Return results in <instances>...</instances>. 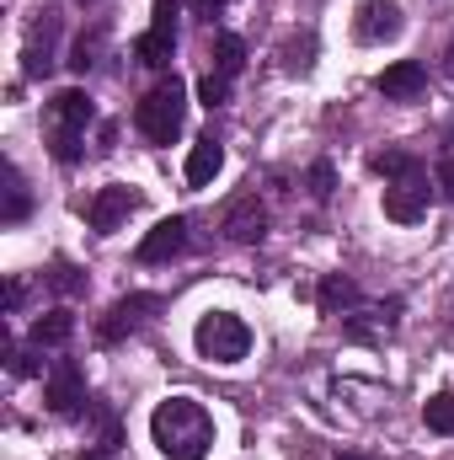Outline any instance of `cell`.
Here are the masks:
<instances>
[{"label": "cell", "mask_w": 454, "mask_h": 460, "mask_svg": "<svg viewBox=\"0 0 454 460\" xmlns=\"http://www.w3.org/2000/svg\"><path fill=\"white\" fill-rule=\"evenodd\" d=\"M332 188H337L332 161H316V166H310V199H321V204H327V199H332Z\"/></svg>", "instance_id": "484cf974"}, {"label": "cell", "mask_w": 454, "mask_h": 460, "mask_svg": "<svg viewBox=\"0 0 454 460\" xmlns=\"http://www.w3.org/2000/svg\"><path fill=\"white\" fill-rule=\"evenodd\" d=\"M166 311V300L161 295H123V300H113L108 305V316L97 322V338L102 343H118V338H128V332H139L150 316H161Z\"/></svg>", "instance_id": "5b68a950"}, {"label": "cell", "mask_w": 454, "mask_h": 460, "mask_svg": "<svg viewBox=\"0 0 454 460\" xmlns=\"http://www.w3.org/2000/svg\"><path fill=\"white\" fill-rule=\"evenodd\" d=\"M182 246H188V220L171 215V220H161V226L139 241V262H166V257H177Z\"/></svg>", "instance_id": "4fadbf2b"}, {"label": "cell", "mask_w": 454, "mask_h": 460, "mask_svg": "<svg viewBox=\"0 0 454 460\" xmlns=\"http://www.w3.org/2000/svg\"><path fill=\"white\" fill-rule=\"evenodd\" d=\"M75 338V316L70 311H43L32 322V348H65Z\"/></svg>", "instance_id": "e0dca14e"}, {"label": "cell", "mask_w": 454, "mask_h": 460, "mask_svg": "<svg viewBox=\"0 0 454 460\" xmlns=\"http://www.w3.org/2000/svg\"><path fill=\"white\" fill-rule=\"evenodd\" d=\"M423 423L433 429V434H454V396H428V407H423Z\"/></svg>", "instance_id": "44dd1931"}, {"label": "cell", "mask_w": 454, "mask_h": 460, "mask_svg": "<svg viewBox=\"0 0 454 460\" xmlns=\"http://www.w3.org/2000/svg\"><path fill=\"white\" fill-rule=\"evenodd\" d=\"M54 43H59V11H38V22L27 27V49H22V70L32 81L54 70Z\"/></svg>", "instance_id": "ba28073f"}, {"label": "cell", "mask_w": 454, "mask_h": 460, "mask_svg": "<svg viewBox=\"0 0 454 460\" xmlns=\"http://www.w3.org/2000/svg\"><path fill=\"white\" fill-rule=\"evenodd\" d=\"M43 402H48V412H54V418H75V412H86V375H81V364H75V358H59V364L48 369Z\"/></svg>", "instance_id": "8992f818"}, {"label": "cell", "mask_w": 454, "mask_h": 460, "mask_svg": "<svg viewBox=\"0 0 454 460\" xmlns=\"http://www.w3.org/2000/svg\"><path fill=\"white\" fill-rule=\"evenodd\" d=\"M171 54H177V0H155V22H150V32L134 38V59L150 70H166Z\"/></svg>", "instance_id": "277c9868"}, {"label": "cell", "mask_w": 454, "mask_h": 460, "mask_svg": "<svg viewBox=\"0 0 454 460\" xmlns=\"http://www.w3.org/2000/svg\"><path fill=\"white\" fill-rule=\"evenodd\" d=\"M97 54H102V32H81V38H75V49H70V70H75V75H86V70L97 65Z\"/></svg>", "instance_id": "7402d4cb"}, {"label": "cell", "mask_w": 454, "mask_h": 460, "mask_svg": "<svg viewBox=\"0 0 454 460\" xmlns=\"http://www.w3.org/2000/svg\"><path fill=\"white\" fill-rule=\"evenodd\" d=\"M150 439L166 460H204L214 450V418L193 396H166L150 412Z\"/></svg>", "instance_id": "6da1fadb"}, {"label": "cell", "mask_w": 454, "mask_h": 460, "mask_svg": "<svg viewBox=\"0 0 454 460\" xmlns=\"http://www.w3.org/2000/svg\"><path fill=\"white\" fill-rule=\"evenodd\" d=\"M81 460H108V450H86Z\"/></svg>", "instance_id": "1f68e13d"}, {"label": "cell", "mask_w": 454, "mask_h": 460, "mask_svg": "<svg viewBox=\"0 0 454 460\" xmlns=\"http://www.w3.org/2000/svg\"><path fill=\"white\" fill-rule=\"evenodd\" d=\"M48 113H54V128H65V134H86V123L97 118V108H92V97H86L81 86H70V92H59V97L48 102Z\"/></svg>", "instance_id": "9a60e30c"}, {"label": "cell", "mask_w": 454, "mask_h": 460, "mask_svg": "<svg viewBox=\"0 0 454 460\" xmlns=\"http://www.w3.org/2000/svg\"><path fill=\"white\" fill-rule=\"evenodd\" d=\"M433 204V188L428 177H406V182H385V220L396 226H417Z\"/></svg>", "instance_id": "9c48e42d"}, {"label": "cell", "mask_w": 454, "mask_h": 460, "mask_svg": "<svg viewBox=\"0 0 454 460\" xmlns=\"http://www.w3.org/2000/svg\"><path fill=\"white\" fill-rule=\"evenodd\" d=\"M337 460H363V456H337Z\"/></svg>", "instance_id": "836d02e7"}, {"label": "cell", "mask_w": 454, "mask_h": 460, "mask_svg": "<svg viewBox=\"0 0 454 460\" xmlns=\"http://www.w3.org/2000/svg\"><path fill=\"white\" fill-rule=\"evenodd\" d=\"M450 75H454V43H450Z\"/></svg>", "instance_id": "d6a6232c"}, {"label": "cell", "mask_w": 454, "mask_h": 460, "mask_svg": "<svg viewBox=\"0 0 454 460\" xmlns=\"http://www.w3.org/2000/svg\"><path fill=\"white\" fill-rule=\"evenodd\" d=\"M369 166H374V172H380L385 182H406V177H428V166H423V161H417L412 150H380V155H374Z\"/></svg>", "instance_id": "ac0fdd59"}, {"label": "cell", "mask_w": 454, "mask_h": 460, "mask_svg": "<svg viewBox=\"0 0 454 460\" xmlns=\"http://www.w3.org/2000/svg\"><path fill=\"white\" fill-rule=\"evenodd\" d=\"M139 209V193L134 188H123V182H113V188H102L97 199H92V209H86V220H92V230L97 235H113L128 215Z\"/></svg>", "instance_id": "8fae6325"}, {"label": "cell", "mask_w": 454, "mask_h": 460, "mask_svg": "<svg viewBox=\"0 0 454 460\" xmlns=\"http://www.w3.org/2000/svg\"><path fill=\"white\" fill-rule=\"evenodd\" d=\"M193 5V16H204V22H214L220 11H225V0H188Z\"/></svg>", "instance_id": "f546056e"}, {"label": "cell", "mask_w": 454, "mask_h": 460, "mask_svg": "<svg viewBox=\"0 0 454 460\" xmlns=\"http://www.w3.org/2000/svg\"><path fill=\"white\" fill-rule=\"evenodd\" d=\"M220 166H225V150H220V139L214 134H204V139H193V150H188V188H209L214 177H220Z\"/></svg>", "instance_id": "5bb4252c"}, {"label": "cell", "mask_w": 454, "mask_h": 460, "mask_svg": "<svg viewBox=\"0 0 454 460\" xmlns=\"http://www.w3.org/2000/svg\"><path fill=\"white\" fill-rule=\"evenodd\" d=\"M198 102H204V108H220V102H230V75L209 70V75L198 81Z\"/></svg>", "instance_id": "cb8c5ba5"}, {"label": "cell", "mask_w": 454, "mask_h": 460, "mask_svg": "<svg viewBox=\"0 0 454 460\" xmlns=\"http://www.w3.org/2000/svg\"><path fill=\"white\" fill-rule=\"evenodd\" d=\"M48 145H54V155H59V161H81V134L54 128V139H48Z\"/></svg>", "instance_id": "4316f807"}, {"label": "cell", "mask_w": 454, "mask_h": 460, "mask_svg": "<svg viewBox=\"0 0 454 460\" xmlns=\"http://www.w3.org/2000/svg\"><path fill=\"white\" fill-rule=\"evenodd\" d=\"M401 27H406V11L396 0H363L358 16H353L358 43H390V38H401Z\"/></svg>", "instance_id": "52a82bcc"}, {"label": "cell", "mask_w": 454, "mask_h": 460, "mask_svg": "<svg viewBox=\"0 0 454 460\" xmlns=\"http://www.w3.org/2000/svg\"><path fill=\"white\" fill-rule=\"evenodd\" d=\"M193 348L214 364H235V358L251 353V327L235 311H204L198 327H193Z\"/></svg>", "instance_id": "3957f363"}, {"label": "cell", "mask_w": 454, "mask_h": 460, "mask_svg": "<svg viewBox=\"0 0 454 460\" xmlns=\"http://www.w3.org/2000/svg\"><path fill=\"white\" fill-rule=\"evenodd\" d=\"M48 284H54L59 295H81V289H86V273H81L75 262H65V257H59V262L48 268Z\"/></svg>", "instance_id": "603a6c76"}, {"label": "cell", "mask_w": 454, "mask_h": 460, "mask_svg": "<svg viewBox=\"0 0 454 460\" xmlns=\"http://www.w3.org/2000/svg\"><path fill=\"white\" fill-rule=\"evenodd\" d=\"M374 92H380L385 102H417V97L428 92V70H423L417 59H396V65H385V70H380Z\"/></svg>", "instance_id": "30bf717a"}, {"label": "cell", "mask_w": 454, "mask_h": 460, "mask_svg": "<svg viewBox=\"0 0 454 460\" xmlns=\"http://www.w3.org/2000/svg\"><path fill=\"white\" fill-rule=\"evenodd\" d=\"M439 188H444V199L454 204V155H444V161H439Z\"/></svg>", "instance_id": "f1b7e54d"}, {"label": "cell", "mask_w": 454, "mask_h": 460, "mask_svg": "<svg viewBox=\"0 0 454 460\" xmlns=\"http://www.w3.org/2000/svg\"><path fill=\"white\" fill-rule=\"evenodd\" d=\"M11 375H38V358L27 348H11Z\"/></svg>", "instance_id": "83f0119b"}, {"label": "cell", "mask_w": 454, "mask_h": 460, "mask_svg": "<svg viewBox=\"0 0 454 460\" xmlns=\"http://www.w3.org/2000/svg\"><path fill=\"white\" fill-rule=\"evenodd\" d=\"M214 70L220 75H240L246 70V43L235 32H214Z\"/></svg>", "instance_id": "ffe728a7"}, {"label": "cell", "mask_w": 454, "mask_h": 460, "mask_svg": "<svg viewBox=\"0 0 454 460\" xmlns=\"http://www.w3.org/2000/svg\"><path fill=\"white\" fill-rule=\"evenodd\" d=\"M81 5H97V0H81Z\"/></svg>", "instance_id": "e575fe53"}, {"label": "cell", "mask_w": 454, "mask_h": 460, "mask_svg": "<svg viewBox=\"0 0 454 460\" xmlns=\"http://www.w3.org/2000/svg\"><path fill=\"white\" fill-rule=\"evenodd\" d=\"M316 300H321V311H327V316H342V311H353V305L363 300V289H358L347 273H327V279H321V289H316Z\"/></svg>", "instance_id": "2e32d148"}, {"label": "cell", "mask_w": 454, "mask_h": 460, "mask_svg": "<svg viewBox=\"0 0 454 460\" xmlns=\"http://www.w3.org/2000/svg\"><path fill=\"white\" fill-rule=\"evenodd\" d=\"M27 209H32V204H27V182H22V172L5 161V209H0V220L16 226V220H27Z\"/></svg>", "instance_id": "d6986e66"}, {"label": "cell", "mask_w": 454, "mask_h": 460, "mask_svg": "<svg viewBox=\"0 0 454 460\" xmlns=\"http://www.w3.org/2000/svg\"><path fill=\"white\" fill-rule=\"evenodd\" d=\"M182 113H188V92H182L177 75H166V81H155V86L139 97L134 128H139L150 145H171V139L182 134Z\"/></svg>", "instance_id": "7a4b0ae2"}, {"label": "cell", "mask_w": 454, "mask_h": 460, "mask_svg": "<svg viewBox=\"0 0 454 460\" xmlns=\"http://www.w3.org/2000/svg\"><path fill=\"white\" fill-rule=\"evenodd\" d=\"M22 295H27V289H22V284L11 279V284H5V311H16V305H22Z\"/></svg>", "instance_id": "4dcf8cb0"}, {"label": "cell", "mask_w": 454, "mask_h": 460, "mask_svg": "<svg viewBox=\"0 0 454 460\" xmlns=\"http://www.w3.org/2000/svg\"><path fill=\"white\" fill-rule=\"evenodd\" d=\"M225 235L235 241V246H257L262 235H267V209L246 193V199H235L225 209Z\"/></svg>", "instance_id": "7c38bea8"}, {"label": "cell", "mask_w": 454, "mask_h": 460, "mask_svg": "<svg viewBox=\"0 0 454 460\" xmlns=\"http://www.w3.org/2000/svg\"><path fill=\"white\" fill-rule=\"evenodd\" d=\"M310 54H316V38H300V43H284V70H289V75H294V70H310V65H316Z\"/></svg>", "instance_id": "d4e9b609"}]
</instances>
